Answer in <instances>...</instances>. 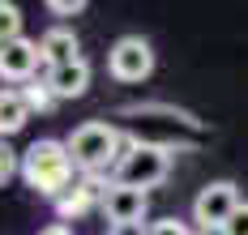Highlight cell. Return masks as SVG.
<instances>
[{"label": "cell", "mask_w": 248, "mask_h": 235, "mask_svg": "<svg viewBox=\"0 0 248 235\" xmlns=\"http://www.w3.org/2000/svg\"><path fill=\"white\" fill-rule=\"evenodd\" d=\"M103 192H107V184L99 176H81V180H73L69 192L56 197V214L60 218H81V214H90L94 206H103Z\"/></svg>", "instance_id": "obj_8"}, {"label": "cell", "mask_w": 248, "mask_h": 235, "mask_svg": "<svg viewBox=\"0 0 248 235\" xmlns=\"http://www.w3.org/2000/svg\"><path fill=\"white\" fill-rule=\"evenodd\" d=\"M22 99H26L30 111H51V107H56V94H51L47 77H43V81H26V86H22Z\"/></svg>", "instance_id": "obj_13"}, {"label": "cell", "mask_w": 248, "mask_h": 235, "mask_svg": "<svg viewBox=\"0 0 248 235\" xmlns=\"http://www.w3.org/2000/svg\"><path fill=\"white\" fill-rule=\"evenodd\" d=\"M39 235H73V231H69L64 222H51V227H43V231H39Z\"/></svg>", "instance_id": "obj_19"}, {"label": "cell", "mask_w": 248, "mask_h": 235, "mask_svg": "<svg viewBox=\"0 0 248 235\" xmlns=\"http://www.w3.org/2000/svg\"><path fill=\"white\" fill-rule=\"evenodd\" d=\"M171 158L175 150H167V146H150V141H128L124 146L120 162H116V176L111 180L116 184H128V188H154V184L167 180V171H171Z\"/></svg>", "instance_id": "obj_3"}, {"label": "cell", "mask_w": 248, "mask_h": 235, "mask_svg": "<svg viewBox=\"0 0 248 235\" xmlns=\"http://www.w3.org/2000/svg\"><path fill=\"white\" fill-rule=\"evenodd\" d=\"M39 64H43V52L30 39H13V43L0 47V77L4 81H34Z\"/></svg>", "instance_id": "obj_7"}, {"label": "cell", "mask_w": 248, "mask_h": 235, "mask_svg": "<svg viewBox=\"0 0 248 235\" xmlns=\"http://www.w3.org/2000/svg\"><path fill=\"white\" fill-rule=\"evenodd\" d=\"M107 235H150V227H141V222H120V227H111Z\"/></svg>", "instance_id": "obj_18"}, {"label": "cell", "mask_w": 248, "mask_h": 235, "mask_svg": "<svg viewBox=\"0 0 248 235\" xmlns=\"http://www.w3.org/2000/svg\"><path fill=\"white\" fill-rule=\"evenodd\" d=\"M146 206L150 197L141 192V188H128V184H107V192H103V214H107V222L111 227H120V222H141L146 218Z\"/></svg>", "instance_id": "obj_6"}, {"label": "cell", "mask_w": 248, "mask_h": 235, "mask_svg": "<svg viewBox=\"0 0 248 235\" xmlns=\"http://www.w3.org/2000/svg\"><path fill=\"white\" fill-rule=\"evenodd\" d=\"M218 235H248V201L235 209V214H231V222H227Z\"/></svg>", "instance_id": "obj_16"}, {"label": "cell", "mask_w": 248, "mask_h": 235, "mask_svg": "<svg viewBox=\"0 0 248 235\" xmlns=\"http://www.w3.org/2000/svg\"><path fill=\"white\" fill-rule=\"evenodd\" d=\"M22 180L30 184L39 197H51V201H56L60 192H69V188H73V154H69V146L56 141V137L34 141L22 154Z\"/></svg>", "instance_id": "obj_2"}, {"label": "cell", "mask_w": 248, "mask_h": 235, "mask_svg": "<svg viewBox=\"0 0 248 235\" xmlns=\"http://www.w3.org/2000/svg\"><path fill=\"white\" fill-rule=\"evenodd\" d=\"M13 39H26L22 34V9L9 4V0H0V47L13 43Z\"/></svg>", "instance_id": "obj_12"}, {"label": "cell", "mask_w": 248, "mask_h": 235, "mask_svg": "<svg viewBox=\"0 0 248 235\" xmlns=\"http://www.w3.org/2000/svg\"><path fill=\"white\" fill-rule=\"evenodd\" d=\"M107 73L124 86H137V81H146L154 73V52H150V43L141 34H124L111 43V52H107Z\"/></svg>", "instance_id": "obj_5"}, {"label": "cell", "mask_w": 248, "mask_h": 235, "mask_svg": "<svg viewBox=\"0 0 248 235\" xmlns=\"http://www.w3.org/2000/svg\"><path fill=\"white\" fill-rule=\"evenodd\" d=\"M47 86L56 99H81L90 90V64L86 60H73L64 69H47Z\"/></svg>", "instance_id": "obj_10"}, {"label": "cell", "mask_w": 248, "mask_h": 235, "mask_svg": "<svg viewBox=\"0 0 248 235\" xmlns=\"http://www.w3.org/2000/svg\"><path fill=\"white\" fill-rule=\"evenodd\" d=\"M240 206H244V201H240V188H235L231 180H214V184H205V188L197 192V201H193V222H197L205 235L223 231Z\"/></svg>", "instance_id": "obj_4"}, {"label": "cell", "mask_w": 248, "mask_h": 235, "mask_svg": "<svg viewBox=\"0 0 248 235\" xmlns=\"http://www.w3.org/2000/svg\"><path fill=\"white\" fill-rule=\"evenodd\" d=\"M13 176H22V158L9 150V141H0V188L13 180Z\"/></svg>", "instance_id": "obj_14"}, {"label": "cell", "mask_w": 248, "mask_h": 235, "mask_svg": "<svg viewBox=\"0 0 248 235\" xmlns=\"http://www.w3.org/2000/svg\"><path fill=\"white\" fill-rule=\"evenodd\" d=\"M150 235H193V231L180 218H158V222H150Z\"/></svg>", "instance_id": "obj_15"}, {"label": "cell", "mask_w": 248, "mask_h": 235, "mask_svg": "<svg viewBox=\"0 0 248 235\" xmlns=\"http://www.w3.org/2000/svg\"><path fill=\"white\" fill-rule=\"evenodd\" d=\"M39 52H43V64H47V69H64V64L81 60V43H77V34H73V30L51 26L47 34L39 39Z\"/></svg>", "instance_id": "obj_9"}, {"label": "cell", "mask_w": 248, "mask_h": 235, "mask_svg": "<svg viewBox=\"0 0 248 235\" xmlns=\"http://www.w3.org/2000/svg\"><path fill=\"white\" fill-rule=\"evenodd\" d=\"M26 120H30V107H26L22 90H0V141L22 132Z\"/></svg>", "instance_id": "obj_11"}, {"label": "cell", "mask_w": 248, "mask_h": 235, "mask_svg": "<svg viewBox=\"0 0 248 235\" xmlns=\"http://www.w3.org/2000/svg\"><path fill=\"white\" fill-rule=\"evenodd\" d=\"M51 13H60V17H73V13H81L86 9V0H47Z\"/></svg>", "instance_id": "obj_17"}, {"label": "cell", "mask_w": 248, "mask_h": 235, "mask_svg": "<svg viewBox=\"0 0 248 235\" xmlns=\"http://www.w3.org/2000/svg\"><path fill=\"white\" fill-rule=\"evenodd\" d=\"M64 146H69V154H73V167L81 176H103L107 167L116 171V162L124 154V132L116 124H107V120H86L81 129H73L64 137Z\"/></svg>", "instance_id": "obj_1"}]
</instances>
